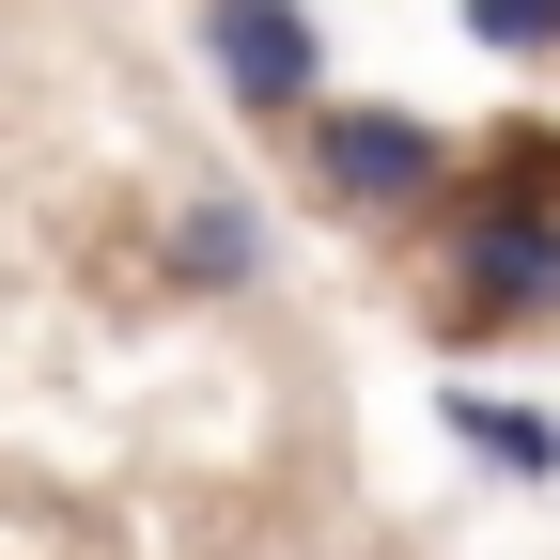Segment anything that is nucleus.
<instances>
[{"label":"nucleus","instance_id":"1","mask_svg":"<svg viewBox=\"0 0 560 560\" xmlns=\"http://www.w3.org/2000/svg\"><path fill=\"white\" fill-rule=\"evenodd\" d=\"M436 327L499 342V327H560V202H452L436 219Z\"/></svg>","mask_w":560,"mask_h":560},{"label":"nucleus","instance_id":"2","mask_svg":"<svg viewBox=\"0 0 560 560\" xmlns=\"http://www.w3.org/2000/svg\"><path fill=\"white\" fill-rule=\"evenodd\" d=\"M296 156H312V187L342 202V219H436L452 202V125L436 109H405V94H327L312 125H296Z\"/></svg>","mask_w":560,"mask_h":560},{"label":"nucleus","instance_id":"6","mask_svg":"<svg viewBox=\"0 0 560 560\" xmlns=\"http://www.w3.org/2000/svg\"><path fill=\"white\" fill-rule=\"evenodd\" d=\"M452 32L499 62H560V0H452Z\"/></svg>","mask_w":560,"mask_h":560},{"label":"nucleus","instance_id":"3","mask_svg":"<svg viewBox=\"0 0 560 560\" xmlns=\"http://www.w3.org/2000/svg\"><path fill=\"white\" fill-rule=\"evenodd\" d=\"M202 62H219V94L249 125H280V140L327 109V16L312 0H202Z\"/></svg>","mask_w":560,"mask_h":560},{"label":"nucleus","instance_id":"4","mask_svg":"<svg viewBox=\"0 0 560 560\" xmlns=\"http://www.w3.org/2000/svg\"><path fill=\"white\" fill-rule=\"evenodd\" d=\"M172 280H187V296H249V280H265V202L249 187H187L172 202Z\"/></svg>","mask_w":560,"mask_h":560},{"label":"nucleus","instance_id":"5","mask_svg":"<svg viewBox=\"0 0 560 560\" xmlns=\"http://www.w3.org/2000/svg\"><path fill=\"white\" fill-rule=\"evenodd\" d=\"M452 452L499 467V482H560V405H514V389H436Z\"/></svg>","mask_w":560,"mask_h":560}]
</instances>
